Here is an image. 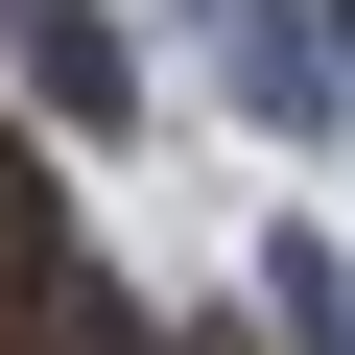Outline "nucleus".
I'll use <instances>...</instances> for the list:
<instances>
[{
	"instance_id": "nucleus-1",
	"label": "nucleus",
	"mask_w": 355,
	"mask_h": 355,
	"mask_svg": "<svg viewBox=\"0 0 355 355\" xmlns=\"http://www.w3.org/2000/svg\"><path fill=\"white\" fill-rule=\"evenodd\" d=\"M0 284H48V190H24V142H0Z\"/></svg>"
}]
</instances>
